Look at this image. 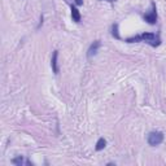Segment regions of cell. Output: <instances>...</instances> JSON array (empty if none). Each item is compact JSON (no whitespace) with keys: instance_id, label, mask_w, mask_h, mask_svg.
Masks as SVG:
<instances>
[{"instance_id":"obj_1","label":"cell","mask_w":166,"mask_h":166,"mask_svg":"<svg viewBox=\"0 0 166 166\" xmlns=\"http://www.w3.org/2000/svg\"><path fill=\"white\" fill-rule=\"evenodd\" d=\"M127 43H135V42H144L152 47H158L161 44V39L158 34H155V32H144L142 35H136L132 38H127L126 39Z\"/></svg>"},{"instance_id":"obj_2","label":"cell","mask_w":166,"mask_h":166,"mask_svg":"<svg viewBox=\"0 0 166 166\" xmlns=\"http://www.w3.org/2000/svg\"><path fill=\"white\" fill-rule=\"evenodd\" d=\"M147 142L151 147H156V145H160L164 142V134L161 131H152L148 134Z\"/></svg>"},{"instance_id":"obj_3","label":"cell","mask_w":166,"mask_h":166,"mask_svg":"<svg viewBox=\"0 0 166 166\" xmlns=\"http://www.w3.org/2000/svg\"><path fill=\"white\" fill-rule=\"evenodd\" d=\"M144 21H147L149 25H155L157 22V12H156V4L152 3V11L151 13H147V15L143 16Z\"/></svg>"},{"instance_id":"obj_4","label":"cell","mask_w":166,"mask_h":166,"mask_svg":"<svg viewBox=\"0 0 166 166\" xmlns=\"http://www.w3.org/2000/svg\"><path fill=\"white\" fill-rule=\"evenodd\" d=\"M100 45H101L100 40H95L94 43H92V44L90 45V48H88V51H87V57H88V58H91L92 56H95V55L97 53V51H99V48H100Z\"/></svg>"},{"instance_id":"obj_5","label":"cell","mask_w":166,"mask_h":166,"mask_svg":"<svg viewBox=\"0 0 166 166\" xmlns=\"http://www.w3.org/2000/svg\"><path fill=\"white\" fill-rule=\"evenodd\" d=\"M57 57H58V51H55L53 52V56H52V60H51V66H52V70H53L55 74H58V62H57Z\"/></svg>"},{"instance_id":"obj_6","label":"cell","mask_w":166,"mask_h":166,"mask_svg":"<svg viewBox=\"0 0 166 166\" xmlns=\"http://www.w3.org/2000/svg\"><path fill=\"white\" fill-rule=\"evenodd\" d=\"M70 8H71V18H73V21L74 22H81V13H79V11L75 8L74 5H70Z\"/></svg>"},{"instance_id":"obj_7","label":"cell","mask_w":166,"mask_h":166,"mask_svg":"<svg viewBox=\"0 0 166 166\" xmlns=\"http://www.w3.org/2000/svg\"><path fill=\"white\" fill-rule=\"evenodd\" d=\"M12 164H13V165H17V166H21V165H23V164H26V165H32V164H31L30 161H28V160L25 161V158H23L22 156H18V157H16V158H13Z\"/></svg>"},{"instance_id":"obj_8","label":"cell","mask_w":166,"mask_h":166,"mask_svg":"<svg viewBox=\"0 0 166 166\" xmlns=\"http://www.w3.org/2000/svg\"><path fill=\"white\" fill-rule=\"evenodd\" d=\"M105 145H107V140H105L104 138H100L97 140V143H96V147H95V149L99 152V151H103L104 148H105Z\"/></svg>"},{"instance_id":"obj_9","label":"cell","mask_w":166,"mask_h":166,"mask_svg":"<svg viewBox=\"0 0 166 166\" xmlns=\"http://www.w3.org/2000/svg\"><path fill=\"white\" fill-rule=\"evenodd\" d=\"M112 35L114 36L116 39H121L119 38V34H118V23H114L112 26Z\"/></svg>"},{"instance_id":"obj_10","label":"cell","mask_w":166,"mask_h":166,"mask_svg":"<svg viewBox=\"0 0 166 166\" xmlns=\"http://www.w3.org/2000/svg\"><path fill=\"white\" fill-rule=\"evenodd\" d=\"M75 4L77 5H82L83 4V0H75Z\"/></svg>"},{"instance_id":"obj_11","label":"cell","mask_w":166,"mask_h":166,"mask_svg":"<svg viewBox=\"0 0 166 166\" xmlns=\"http://www.w3.org/2000/svg\"><path fill=\"white\" fill-rule=\"evenodd\" d=\"M105 2H109V3H113V2H117V0H105Z\"/></svg>"}]
</instances>
